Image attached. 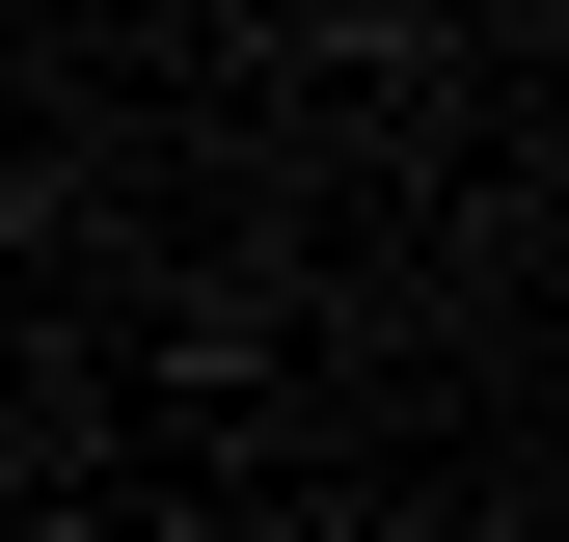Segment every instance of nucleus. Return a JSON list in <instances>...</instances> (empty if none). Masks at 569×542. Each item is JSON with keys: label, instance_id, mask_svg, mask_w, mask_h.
<instances>
[]
</instances>
